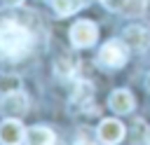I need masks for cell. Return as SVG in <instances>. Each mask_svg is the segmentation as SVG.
Here are the masks:
<instances>
[{"instance_id":"1","label":"cell","mask_w":150,"mask_h":145,"mask_svg":"<svg viewBox=\"0 0 150 145\" xmlns=\"http://www.w3.org/2000/svg\"><path fill=\"white\" fill-rule=\"evenodd\" d=\"M33 44V35L26 26L16 21H0V54L7 58H19L28 54Z\"/></svg>"},{"instance_id":"2","label":"cell","mask_w":150,"mask_h":145,"mask_svg":"<svg viewBox=\"0 0 150 145\" xmlns=\"http://www.w3.org/2000/svg\"><path fill=\"white\" fill-rule=\"evenodd\" d=\"M127 58H129V44L122 40H108L98 51V61L105 68H122Z\"/></svg>"},{"instance_id":"3","label":"cell","mask_w":150,"mask_h":145,"mask_svg":"<svg viewBox=\"0 0 150 145\" xmlns=\"http://www.w3.org/2000/svg\"><path fill=\"white\" fill-rule=\"evenodd\" d=\"M68 33H70L73 47L84 49V47H91V44L96 42V37H98V26L91 23V21H87V19H80V21H75V23L70 26Z\"/></svg>"},{"instance_id":"4","label":"cell","mask_w":150,"mask_h":145,"mask_svg":"<svg viewBox=\"0 0 150 145\" xmlns=\"http://www.w3.org/2000/svg\"><path fill=\"white\" fill-rule=\"evenodd\" d=\"M91 101H94V84L87 82V80L77 82L75 89H73V96H70V105L77 108V110H89Z\"/></svg>"},{"instance_id":"5","label":"cell","mask_w":150,"mask_h":145,"mask_svg":"<svg viewBox=\"0 0 150 145\" xmlns=\"http://www.w3.org/2000/svg\"><path fill=\"white\" fill-rule=\"evenodd\" d=\"M96 131H98L101 143H105V145H115V143H120L124 138V126L117 119H103Z\"/></svg>"},{"instance_id":"6","label":"cell","mask_w":150,"mask_h":145,"mask_svg":"<svg viewBox=\"0 0 150 145\" xmlns=\"http://www.w3.org/2000/svg\"><path fill=\"white\" fill-rule=\"evenodd\" d=\"M23 138H26V133H23V126L19 119H5L0 124V143L2 145H19Z\"/></svg>"},{"instance_id":"7","label":"cell","mask_w":150,"mask_h":145,"mask_svg":"<svg viewBox=\"0 0 150 145\" xmlns=\"http://www.w3.org/2000/svg\"><path fill=\"white\" fill-rule=\"evenodd\" d=\"M0 108H2L5 112H9V115H23V112L28 110V96H26L21 89L9 91V94H5V96H2Z\"/></svg>"},{"instance_id":"8","label":"cell","mask_w":150,"mask_h":145,"mask_svg":"<svg viewBox=\"0 0 150 145\" xmlns=\"http://www.w3.org/2000/svg\"><path fill=\"white\" fill-rule=\"evenodd\" d=\"M124 42L129 44V49H136V51H143L148 44H150V33L141 26H129L124 30Z\"/></svg>"},{"instance_id":"9","label":"cell","mask_w":150,"mask_h":145,"mask_svg":"<svg viewBox=\"0 0 150 145\" xmlns=\"http://www.w3.org/2000/svg\"><path fill=\"white\" fill-rule=\"evenodd\" d=\"M108 105H110V110H115V112H120V115H127V112L134 110V96H131L127 89H117V91L110 94Z\"/></svg>"},{"instance_id":"10","label":"cell","mask_w":150,"mask_h":145,"mask_svg":"<svg viewBox=\"0 0 150 145\" xmlns=\"http://www.w3.org/2000/svg\"><path fill=\"white\" fill-rule=\"evenodd\" d=\"M56 138L47 126H30L26 131V145H54Z\"/></svg>"},{"instance_id":"11","label":"cell","mask_w":150,"mask_h":145,"mask_svg":"<svg viewBox=\"0 0 150 145\" xmlns=\"http://www.w3.org/2000/svg\"><path fill=\"white\" fill-rule=\"evenodd\" d=\"M52 5H54V12L59 16H70L84 5V0H52Z\"/></svg>"},{"instance_id":"12","label":"cell","mask_w":150,"mask_h":145,"mask_svg":"<svg viewBox=\"0 0 150 145\" xmlns=\"http://www.w3.org/2000/svg\"><path fill=\"white\" fill-rule=\"evenodd\" d=\"M21 89V80L14 77V75H2L0 77V91L2 94H9V91H16Z\"/></svg>"},{"instance_id":"13","label":"cell","mask_w":150,"mask_h":145,"mask_svg":"<svg viewBox=\"0 0 150 145\" xmlns=\"http://www.w3.org/2000/svg\"><path fill=\"white\" fill-rule=\"evenodd\" d=\"M145 2L148 0H127V5H124V14H131V16H138V14H143V9H145Z\"/></svg>"},{"instance_id":"14","label":"cell","mask_w":150,"mask_h":145,"mask_svg":"<svg viewBox=\"0 0 150 145\" xmlns=\"http://www.w3.org/2000/svg\"><path fill=\"white\" fill-rule=\"evenodd\" d=\"M54 70H56L61 77H68V75H73L75 65H73V61H68V58H59V61L54 63Z\"/></svg>"},{"instance_id":"15","label":"cell","mask_w":150,"mask_h":145,"mask_svg":"<svg viewBox=\"0 0 150 145\" xmlns=\"http://www.w3.org/2000/svg\"><path fill=\"white\" fill-rule=\"evenodd\" d=\"M108 9H117V12H122L124 9V5H127V0H105L103 2Z\"/></svg>"},{"instance_id":"16","label":"cell","mask_w":150,"mask_h":145,"mask_svg":"<svg viewBox=\"0 0 150 145\" xmlns=\"http://www.w3.org/2000/svg\"><path fill=\"white\" fill-rule=\"evenodd\" d=\"M2 2H5V5H19L21 0H2Z\"/></svg>"},{"instance_id":"17","label":"cell","mask_w":150,"mask_h":145,"mask_svg":"<svg viewBox=\"0 0 150 145\" xmlns=\"http://www.w3.org/2000/svg\"><path fill=\"white\" fill-rule=\"evenodd\" d=\"M145 89L150 91V75H148V80H145Z\"/></svg>"},{"instance_id":"18","label":"cell","mask_w":150,"mask_h":145,"mask_svg":"<svg viewBox=\"0 0 150 145\" xmlns=\"http://www.w3.org/2000/svg\"><path fill=\"white\" fill-rule=\"evenodd\" d=\"M148 145H150V136H148Z\"/></svg>"},{"instance_id":"19","label":"cell","mask_w":150,"mask_h":145,"mask_svg":"<svg viewBox=\"0 0 150 145\" xmlns=\"http://www.w3.org/2000/svg\"><path fill=\"white\" fill-rule=\"evenodd\" d=\"M56 145H61V143H56Z\"/></svg>"},{"instance_id":"20","label":"cell","mask_w":150,"mask_h":145,"mask_svg":"<svg viewBox=\"0 0 150 145\" xmlns=\"http://www.w3.org/2000/svg\"><path fill=\"white\" fill-rule=\"evenodd\" d=\"M101 2H105V0H101Z\"/></svg>"}]
</instances>
